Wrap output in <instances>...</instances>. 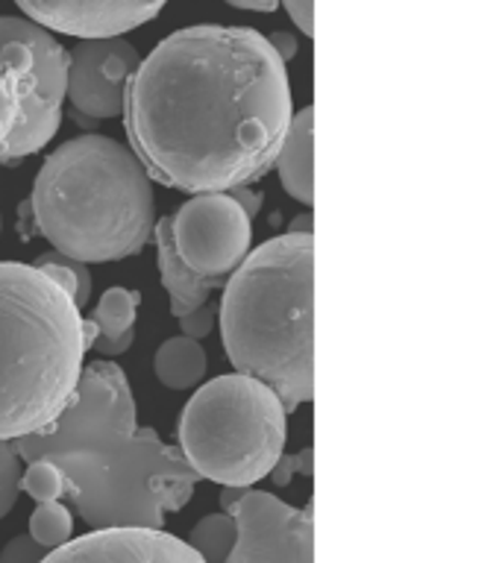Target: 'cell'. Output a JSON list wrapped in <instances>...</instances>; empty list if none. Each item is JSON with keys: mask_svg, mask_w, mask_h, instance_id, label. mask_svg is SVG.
<instances>
[{"mask_svg": "<svg viewBox=\"0 0 502 563\" xmlns=\"http://www.w3.org/2000/svg\"><path fill=\"white\" fill-rule=\"evenodd\" d=\"M236 519L220 510V514L203 517L200 522L192 528V534H188L185 543L200 554L203 563H223L229 558V552H232V545H236Z\"/></svg>", "mask_w": 502, "mask_h": 563, "instance_id": "cell-17", "label": "cell"}, {"mask_svg": "<svg viewBox=\"0 0 502 563\" xmlns=\"http://www.w3.org/2000/svg\"><path fill=\"white\" fill-rule=\"evenodd\" d=\"M253 241V220L229 194H200L171 218V246L176 258L200 279L227 285L244 264Z\"/></svg>", "mask_w": 502, "mask_h": 563, "instance_id": "cell-8", "label": "cell"}, {"mask_svg": "<svg viewBox=\"0 0 502 563\" xmlns=\"http://www.w3.org/2000/svg\"><path fill=\"white\" fill-rule=\"evenodd\" d=\"M238 537L223 563H315L312 505L291 508L268 490H247L229 510Z\"/></svg>", "mask_w": 502, "mask_h": 563, "instance_id": "cell-9", "label": "cell"}, {"mask_svg": "<svg viewBox=\"0 0 502 563\" xmlns=\"http://www.w3.org/2000/svg\"><path fill=\"white\" fill-rule=\"evenodd\" d=\"M0 70L15 97V123L0 147V165L15 167L59 132L68 51L33 21L0 15Z\"/></svg>", "mask_w": 502, "mask_h": 563, "instance_id": "cell-7", "label": "cell"}, {"mask_svg": "<svg viewBox=\"0 0 502 563\" xmlns=\"http://www.w3.org/2000/svg\"><path fill=\"white\" fill-rule=\"evenodd\" d=\"M12 123H15V97L9 91V82L0 70V147L7 144L9 132H12Z\"/></svg>", "mask_w": 502, "mask_h": 563, "instance_id": "cell-25", "label": "cell"}, {"mask_svg": "<svg viewBox=\"0 0 502 563\" xmlns=\"http://www.w3.org/2000/svg\"><path fill=\"white\" fill-rule=\"evenodd\" d=\"M153 238H156L159 276H162V285H165L167 290V299H171V314L179 320V317L194 314L197 308L209 306L211 290L223 288V285H220V282H209L200 279V276H194V273L176 258L174 246H171V218L156 220Z\"/></svg>", "mask_w": 502, "mask_h": 563, "instance_id": "cell-14", "label": "cell"}, {"mask_svg": "<svg viewBox=\"0 0 502 563\" xmlns=\"http://www.w3.org/2000/svg\"><path fill=\"white\" fill-rule=\"evenodd\" d=\"M44 549L39 543L30 540V534L12 537L3 552H0V563H42L44 561Z\"/></svg>", "mask_w": 502, "mask_h": 563, "instance_id": "cell-22", "label": "cell"}, {"mask_svg": "<svg viewBox=\"0 0 502 563\" xmlns=\"http://www.w3.org/2000/svg\"><path fill=\"white\" fill-rule=\"evenodd\" d=\"M288 197L303 206H315V109L306 106L291 118L288 135L273 162Z\"/></svg>", "mask_w": 502, "mask_h": 563, "instance_id": "cell-13", "label": "cell"}, {"mask_svg": "<svg viewBox=\"0 0 502 563\" xmlns=\"http://www.w3.org/2000/svg\"><path fill=\"white\" fill-rule=\"evenodd\" d=\"M229 197H232V200L241 206V211H244L250 220L259 214V209H262V200H264L262 191H250V188H236V191H229Z\"/></svg>", "mask_w": 502, "mask_h": 563, "instance_id": "cell-27", "label": "cell"}, {"mask_svg": "<svg viewBox=\"0 0 502 563\" xmlns=\"http://www.w3.org/2000/svg\"><path fill=\"white\" fill-rule=\"evenodd\" d=\"M232 9H244V12H276L280 3L276 0H262V3H250V0H236Z\"/></svg>", "mask_w": 502, "mask_h": 563, "instance_id": "cell-29", "label": "cell"}, {"mask_svg": "<svg viewBox=\"0 0 502 563\" xmlns=\"http://www.w3.org/2000/svg\"><path fill=\"white\" fill-rule=\"evenodd\" d=\"M215 320H218V308L211 306H203L197 308L194 314L188 317H179V329H183V338H192V341L200 343L206 334H211L215 329Z\"/></svg>", "mask_w": 502, "mask_h": 563, "instance_id": "cell-23", "label": "cell"}, {"mask_svg": "<svg viewBox=\"0 0 502 563\" xmlns=\"http://www.w3.org/2000/svg\"><path fill=\"white\" fill-rule=\"evenodd\" d=\"M30 540L39 543L44 552L59 549L74 540V517L62 501H42L30 514Z\"/></svg>", "mask_w": 502, "mask_h": 563, "instance_id": "cell-19", "label": "cell"}, {"mask_svg": "<svg viewBox=\"0 0 502 563\" xmlns=\"http://www.w3.org/2000/svg\"><path fill=\"white\" fill-rule=\"evenodd\" d=\"M21 473H24V464H21L15 446L0 440V519L15 508L18 496H21V490H18Z\"/></svg>", "mask_w": 502, "mask_h": 563, "instance_id": "cell-21", "label": "cell"}, {"mask_svg": "<svg viewBox=\"0 0 502 563\" xmlns=\"http://www.w3.org/2000/svg\"><path fill=\"white\" fill-rule=\"evenodd\" d=\"M21 464L47 461L65 482V499L95 531H162L167 510H183L200 482L183 452L141 429L132 387L114 361L83 367L59 420L12 443Z\"/></svg>", "mask_w": 502, "mask_h": 563, "instance_id": "cell-2", "label": "cell"}, {"mask_svg": "<svg viewBox=\"0 0 502 563\" xmlns=\"http://www.w3.org/2000/svg\"><path fill=\"white\" fill-rule=\"evenodd\" d=\"M121 118L150 183L229 194L273 170L294 118L288 70L250 26L176 30L135 68Z\"/></svg>", "mask_w": 502, "mask_h": 563, "instance_id": "cell-1", "label": "cell"}, {"mask_svg": "<svg viewBox=\"0 0 502 563\" xmlns=\"http://www.w3.org/2000/svg\"><path fill=\"white\" fill-rule=\"evenodd\" d=\"M288 413L271 387L227 373L197 387L179 417V452L197 478L253 490L285 455Z\"/></svg>", "mask_w": 502, "mask_h": 563, "instance_id": "cell-6", "label": "cell"}, {"mask_svg": "<svg viewBox=\"0 0 502 563\" xmlns=\"http://www.w3.org/2000/svg\"><path fill=\"white\" fill-rule=\"evenodd\" d=\"M35 232L83 264L139 255L156 227L153 183L112 135H77L44 158L30 194Z\"/></svg>", "mask_w": 502, "mask_h": 563, "instance_id": "cell-4", "label": "cell"}, {"mask_svg": "<svg viewBox=\"0 0 502 563\" xmlns=\"http://www.w3.org/2000/svg\"><path fill=\"white\" fill-rule=\"evenodd\" d=\"M33 267L47 273V276L68 294L70 302H74L79 311H83V306H88V299H91V271H88V264L74 262L68 255H59L51 250V253L39 255Z\"/></svg>", "mask_w": 502, "mask_h": 563, "instance_id": "cell-18", "label": "cell"}, {"mask_svg": "<svg viewBox=\"0 0 502 563\" xmlns=\"http://www.w3.org/2000/svg\"><path fill=\"white\" fill-rule=\"evenodd\" d=\"M285 12L294 18V24L299 26L303 35H315V3L312 0H288Z\"/></svg>", "mask_w": 502, "mask_h": 563, "instance_id": "cell-26", "label": "cell"}, {"mask_svg": "<svg viewBox=\"0 0 502 563\" xmlns=\"http://www.w3.org/2000/svg\"><path fill=\"white\" fill-rule=\"evenodd\" d=\"M156 378L171 390H188V387H197L209 369V358H206V350L200 343L192 341V338H167L162 346L156 350Z\"/></svg>", "mask_w": 502, "mask_h": 563, "instance_id": "cell-16", "label": "cell"}, {"mask_svg": "<svg viewBox=\"0 0 502 563\" xmlns=\"http://www.w3.org/2000/svg\"><path fill=\"white\" fill-rule=\"evenodd\" d=\"M288 232H294V235H315V229H312V214H303V218L294 220L288 227Z\"/></svg>", "mask_w": 502, "mask_h": 563, "instance_id": "cell-30", "label": "cell"}, {"mask_svg": "<svg viewBox=\"0 0 502 563\" xmlns=\"http://www.w3.org/2000/svg\"><path fill=\"white\" fill-rule=\"evenodd\" d=\"M141 65V53L127 38L79 42L68 51V88L65 100L77 114L79 126L121 118L123 88Z\"/></svg>", "mask_w": 502, "mask_h": 563, "instance_id": "cell-10", "label": "cell"}, {"mask_svg": "<svg viewBox=\"0 0 502 563\" xmlns=\"http://www.w3.org/2000/svg\"><path fill=\"white\" fill-rule=\"evenodd\" d=\"M218 317L236 373L271 387L285 413L315 399V235L255 246L223 285Z\"/></svg>", "mask_w": 502, "mask_h": 563, "instance_id": "cell-3", "label": "cell"}, {"mask_svg": "<svg viewBox=\"0 0 502 563\" xmlns=\"http://www.w3.org/2000/svg\"><path fill=\"white\" fill-rule=\"evenodd\" d=\"M141 294L127 288H109L103 297L97 299L91 308L88 323L97 329V338L88 352H100V355H121L135 341V314H139Z\"/></svg>", "mask_w": 502, "mask_h": 563, "instance_id": "cell-15", "label": "cell"}, {"mask_svg": "<svg viewBox=\"0 0 502 563\" xmlns=\"http://www.w3.org/2000/svg\"><path fill=\"white\" fill-rule=\"evenodd\" d=\"M297 473L312 475V449L299 452V455H282L280 461H276V466L271 470V478L276 487H285Z\"/></svg>", "mask_w": 502, "mask_h": 563, "instance_id": "cell-24", "label": "cell"}, {"mask_svg": "<svg viewBox=\"0 0 502 563\" xmlns=\"http://www.w3.org/2000/svg\"><path fill=\"white\" fill-rule=\"evenodd\" d=\"M18 490L26 493L35 505H42V501H59L65 496V482L56 473V466L47 464V461H30V464H24Z\"/></svg>", "mask_w": 502, "mask_h": 563, "instance_id": "cell-20", "label": "cell"}, {"mask_svg": "<svg viewBox=\"0 0 502 563\" xmlns=\"http://www.w3.org/2000/svg\"><path fill=\"white\" fill-rule=\"evenodd\" d=\"M18 9L42 30L74 35L79 42L121 38L150 24L165 3H118V0H21Z\"/></svg>", "mask_w": 502, "mask_h": 563, "instance_id": "cell-11", "label": "cell"}, {"mask_svg": "<svg viewBox=\"0 0 502 563\" xmlns=\"http://www.w3.org/2000/svg\"><path fill=\"white\" fill-rule=\"evenodd\" d=\"M86 317L33 264L0 262V440L42 434L83 376Z\"/></svg>", "mask_w": 502, "mask_h": 563, "instance_id": "cell-5", "label": "cell"}, {"mask_svg": "<svg viewBox=\"0 0 502 563\" xmlns=\"http://www.w3.org/2000/svg\"><path fill=\"white\" fill-rule=\"evenodd\" d=\"M268 42H271L273 53L280 56L282 65H285V62H288V59H294V56H297V51H299L297 38H294V35H288V33L268 35Z\"/></svg>", "mask_w": 502, "mask_h": 563, "instance_id": "cell-28", "label": "cell"}, {"mask_svg": "<svg viewBox=\"0 0 502 563\" xmlns=\"http://www.w3.org/2000/svg\"><path fill=\"white\" fill-rule=\"evenodd\" d=\"M42 563H203L179 537L144 528H112L68 540L44 554Z\"/></svg>", "mask_w": 502, "mask_h": 563, "instance_id": "cell-12", "label": "cell"}]
</instances>
